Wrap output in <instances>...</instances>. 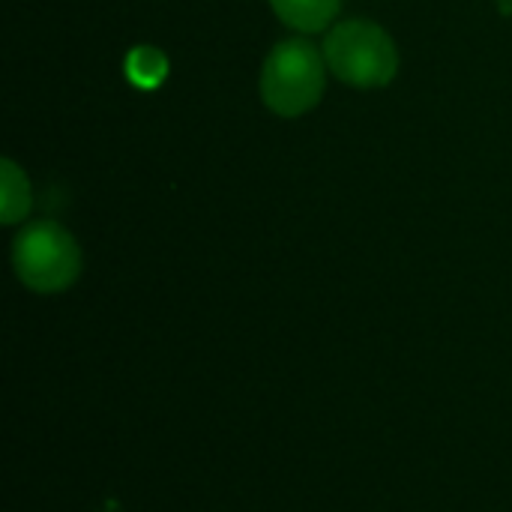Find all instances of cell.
Wrapping results in <instances>:
<instances>
[{
  "label": "cell",
  "mask_w": 512,
  "mask_h": 512,
  "mask_svg": "<svg viewBox=\"0 0 512 512\" xmlns=\"http://www.w3.org/2000/svg\"><path fill=\"white\" fill-rule=\"evenodd\" d=\"M324 93V57L303 39L282 42L270 51L261 72V96L270 111L297 117L318 105Z\"/></svg>",
  "instance_id": "obj_1"
},
{
  "label": "cell",
  "mask_w": 512,
  "mask_h": 512,
  "mask_svg": "<svg viewBox=\"0 0 512 512\" xmlns=\"http://www.w3.org/2000/svg\"><path fill=\"white\" fill-rule=\"evenodd\" d=\"M327 66L354 87H381L393 81L399 54L393 39L372 21H345L324 42Z\"/></svg>",
  "instance_id": "obj_2"
},
{
  "label": "cell",
  "mask_w": 512,
  "mask_h": 512,
  "mask_svg": "<svg viewBox=\"0 0 512 512\" xmlns=\"http://www.w3.org/2000/svg\"><path fill=\"white\" fill-rule=\"evenodd\" d=\"M15 270L33 291H63L81 270V252L60 225L36 222L15 240Z\"/></svg>",
  "instance_id": "obj_3"
},
{
  "label": "cell",
  "mask_w": 512,
  "mask_h": 512,
  "mask_svg": "<svg viewBox=\"0 0 512 512\" xmlns=\"http://www.w3.org/2000/svg\"><path fill=\"white\" fill-rule=\"evenodd\" d=\"M270 3L285 24L306 33L324 30L339 12V0H270Z\"/></svg>",
  "instance_id": "obj_4"
},
{
  "label": "cell",
  "mask_w": 512,
  "mask_h": 512,
  "mask_svg": "<svg viewBox=\"0 0 512 512\" xmlns=\"http://www.w3.org/2000/svg\"><path fill=\"white\" fill-rule=\"evenodd\" d=\"M0 186H3V222L12 225V222L24 219L30 210V186H27V177L18 171V165L9 159L3 162Z\"/></svg>",
  "instance_id": "obj_5"
},
{
  "label": "cell",
  "mask_w": 512,
  "mask_h": 512,
  "mask_svg": "<svg viewBox=\"0 0 512 512\" xmlns=\"http://www.w3.org/2000/svg\"><path fill=\"white\" fill-rule=\"evenodd\" d=\"M126 69H129V78L138 87H156L165 78V72H168V60L156 48H135L129 54Z\"/></svg>",
  "instance_id": "obj_6"
},
{
  "label": "cell",
  "mask_w": 512,
  "mask_h": 512,
  "mask_svg": "<svg viewBox=\"0 0 512 512\" xmlns=\"http://www.w3.org/2000/svg\"><path fill=\"white\" fill-rule=\"evenodd\" d=\"M501 9H504V12H510V15H512V0H501Z\"/></svg>",
  "instance_id": "obj_7"
}]
</instances>
